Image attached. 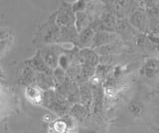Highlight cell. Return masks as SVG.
Instances as JSON below:
<instances>
[{"label":"cell","instance_id":"1","mask_svg":"<svg viewBox=\"0 0 159 133\" xmlns=\"http://www.w3.org/2000/svg\"><path fill=\"white\" fill-rule=\"evenodd\" d=\"M39 35L42 43L46 44V45L60 43L61 27L56 22V13L50 16L48 20L40 26Z\"/></svg>","mask_w":159,"mask_h":133},{"label":"cell","instance_id":"2","mask_svg":"<svg viewBox=\"0 0 159 133\" xmlns=\"http://www.w3.org/2000/svg\"><path fill=\"white\" fill-rule=\"evenodd\" d=\"M76 12L74 11L72 3L63 1L61 6L56 11V22L60 27L75 25Z\"/></svg>","mask_w":159,"mask_h":133},{"label":"cell","instance_id":"3","mask_svg":"<svg viewBox=\"0 0 159 133\" xmlns=\"http://www.w3.org/2000/svg\"><path fill=\"white\" fill-rule=\"evenodd\" d=\"M128 21L137 31L141 33H145L147 31V26H148L147 14H146V10L144 8L134 9L129 14Z\"/></svg>","mask_w":159,"mask_h":133},{"label":"cell","instance_id":"4","mask_svg":"<svg viewBox=\"0 0 159 133\" xmlns=\"http://www.w3.org/2000/svg\"><path fill=\"white\" fill-rule=\"evenodd\" d=\"M41 55L44 59V61L46 62L47 65L54 69L58 67V60L60 54L62 53L61 48H60L59 44H51V45H47L45 48L39 50Z\"/></svg>","mask_w":159,"mask_h":133},{"label":"cell","instance_id":"5","mask_svg":"<svg viewBox=\"0 0 159 133\" xmlns=\"http://www.w3.org/2000/svg\"><path fill=\"white\" fill-rule=\"evenodd\" d=\"M78 60L81 65H89L97 67L101 62L99 54L97 52L96 49L92 47L80 48L78 52Z\"/></svg>","mask_w":159,"mask_h":133},{"label":"cell","instance_id":"6","mask_svg":"<svg viewBox=\"0 0 159 133\" xmlns=\"http://www.w3.org/2000/svg\"><path fill=\"white\" fill-rule=\"evenodd\" d=\"M134 0H111V10L117 18H126L133 9Z\"/></svg>","mask_w":159,"mask_h":133},{"label":"cell","instance_id":"7","mask_svg":"<svg viewBox=\"0 0 159 133\" xmlns=\"http://www.w3.org/2000/svg\"><path fill=\"white\" fill-rule=\"evenodd\" d=\"M119 37L116 32H108V31H96L93 41L92 48L97 49L107 44H111L118 40Z\"/></svg>","mask_w":159,"mask_h":133},{"label":"cell","instance_id":"8","mask_svg":"<svg viewBox=\"0 0 159 133\" xmlns=\"http://www.w3.org/2000/svg\"><path fill=\"white\" fill-rule=\"evenodd\" d=\"M25 65L32 68L35 72H43V73H50V75H53V69L50 68L46 64V62L44 61V59L39 50L31 59H29V60L25 62Z\"/></svg>","mask_w":159,"mask_h":133},{"label":"cell","instance_id":"9","mask_svg":"<svg viewBox=\"0 0 159 133\" xmlns=\"http://www.w3.org/2000/svg\"><path fill=\"white\" fill-rule=\"evenodd\" d=\"M44 91L38 86L36 83H32L26 86L25 90V97L26 100L34 105H42Z\"/></svg>","mask_w":159,"mask_h":133},{"label":"cell","instance_id":"10","mask_svg":"<svg viewBox=\"0 0 159 133\" xmlns=\"http://www.w3.org/2000/svg\"><path fill=\"white\" fill-rule=\"evenodd\" d=\"M35 83L42 88L43 91H48L56 87V82L53 78V75H50L43 72H36Z\"/></svg>","mask_w":159,"mask_h":133},{"label":"cell","instance_id":"11","mask_svg":"<svg viewBox=\"0 0 159 133\" xmlns=\"http://www.w3.org/2000/svg\"><path fill=\"white\" fill-rule=\"evenodd\" d=\"M139 73L142 76L146 77L148 78H152L158 76L159 73V62L156 59H147L144 63V65L141 67Z\"/></svg>","mask_w":159,"mask_h":133},{"label":"cell","instance_id":"12","mask_svg":"<svg viewBox=\"0 0 159 133\" xmlns=\"http://www.w3.org/2000/svg\"><path fill=\"white\" fill-rule=\"evenodd\" d=\"M79 31L75 25H69L61 27V35H60V43L70 42L74 44H78L79 40Z\"/></svg>","mask_w":159,"mask_h":133},{"label":"cell","instance_id":"13","mask_svg":"<svg viewBox=\"0 0 159 133\" xmlns=\"http://www.w3.org/2000/svg\"><path fill=\"white\" fill-rule=\"evenodd\" d=\"M94 34H96V30H94L92 25L86 28L84 30L81 31L79 33V40H78L77 46L79 48L92 47Z\"/></svg>","mask_w":159,"mask_h":133},{"label":"cell","instance_id":"14","mask_svg":"<svg viewBox=\"0 0 159 133\" xmlns=\"http://www.w3.org/2000/svg\"><path fill=\"white\" fill-rule=\"evenodd\" d=\"M80 95H81V101L84 105H86L89 109L93 106V88L88 82H83L80 85Z\"/></svg>","mask_w":159,"mask_h":133},{"label":"cell","instance_id":"15","mask_svg":"<svg viewBox=\"0 0 159 133\" xmlns=\"http://www.w3.org/2000/svg\"><path fill=\"white\" fill-rule=\"evenodd\" d=\"M89 111V108L86 105H84L82 102H76V103H73L71 105L69 114L71 115L74 119L83 121L84 118L88 116Z\"/></svg>","mask_w":159,"mask_h":133},{"label":"cell","instance_id":"16","mask_svg":"<svg viewBox=\"0 0 159 133\" xmlns=\"http://www.w3.org/2000/svg\"><path fill=\"white\" fill-rule=\"evenodd\" d=\"M136 29L125 18H117L116 33L122 37H130Z\"/></svg>","mask_w":159,"mask_h":133},{"label":"cell","instance_id":"17","mask_svg":"<svg viewBox=\"0 0 159 133\" xmlns=\"http://www.w3.org/2000/svg\"><path fill=\"white\" fill-rule=\"evenodd\" d=\"M92 19L89 16L87 11H81L76 13V21H75V26H76L77 30L81 32L84 30L86 28L92 25Z\"/></svg>","mask_w":159,"mask_h":133},{"label":"cell","instance_id":"18","mask_svg":"<svg viewBox=\"0 0 159 133\" xmlns=\"http://www.w3.org/2000/svg\"><path fill=\"white\" fill-rule=\"evenodd\" d=\"M35 78H36V72L32 68H30L29 66L26 65L21 73V76L19 78V83L25 86L32 85V83H35Z\"/></svg>","mask_w":159,"mask_h":133},{"label":"cell","instance_id":"19","mask_svg":"<svg viewBox=\"0 0 159 133\" xmlns=\"http://www.w3.org/2000/svg\"><path fill=\"white\" fill-rule=\"evenodd\" d=\"M96 73V67L89 65H81V72L78 78V83L88 82Z\"/></svg>","mask_w":159,"mask_h":133},{"label":"cell","instance_id":"20","mask_svg":"<svg viewBox=\"0 0 159 133\" xmlns=\"http://www.w3.org/2000/svg\"><path fill=\"white\" fill-rule=\"evenodd\" d=\"M127 110H128L129 115L137 118V117L142 116L144 112V105H143V103L139 100H133L128 103Z\"/></svg>","mask_w":159,"mask_h":133},{"label":"cell","instance_id":"21","mask_svg":"<svg viewBox=\"0 0 159 133\" xmlns=\"http://www.w3.org/2000/svg\"><path fill=\"white\" fill-rule=\"evenodd\" d=\"M144 47L151 51H159V35L154 33H148L145 36Z\"/></svg>","mask_w":159,"mask_h":133},{"label":"cell","instance_id":"22","mask_svg":"<svg viewBox=\"0 0 159 133\" xmlns=\"http://www.w3.org/2000/svg\"><path fill=\"white\" fill-rule=\"evenodd\" d=\"M111 71H112V67L111 65L99 63L96 67V73H94V75L99 77L102 80H103V78H106V77L111 73Z\"/></svg>","mask_w":159,"mask_h":133},{"label":"cell","instance_id":"23","mask_svg":"<svg viewBox=\"0 0 159 133\" xmlns=\"http://www.w3.org/2000/svg\"><path fill=\"white\" fill-rule=\"evenodd\" d=\"M53 78L56 82V86L61 85V83L67 78V72L63 70L62 68L57 67L53 70Z\"/></svg>","mask_w":159,"mask_h":133},{"label":"cell","instance_id":"24","mask_svg":"<svg viewBox=\"0 0 159 133\" xmlns=\"http://www.w3.org/2000/svg\"><path fill=\"white\" fill-rule=\"evenodd\" d=\"M88 1L87 0H76L74 3H72V6L75 12H81V11H86L87 6H88Z\"/></svg>","mask_w":159,"mask_h":133},{"label":"cell","instance_id":"25","mask_svg":"<svg viewBox=\"0 0 159 133\" xmlns=\"http://www.w3.org/2000/svg\"><path fill=\"white\" fill-rule=\"evenodd\" d=\"M141 4L143 5V8L145 9V10H148V9H151V8L158 6L159 0H143Z\"/></svg>","mask_w":159,"mask_h":133},{"label":"cell","instance_id":"26","mask_svg":"<svg viewBox=\"0 0 159 133\" xmlns=\"http://www.w3.org/2000/svg\"><path fill=\"white\" fill-rule=\"evenodd\" d=\"M9 42H10V40H9L8 38L3 39V40L0 41V54L7 50V49H8V44H9Z\"/></svg>","mask_w":159,"mask_h":133},{"label":"cell","instance_id":"27","mask_svg":"<svg viewBox=\"0 0 159 133\" xmlns=\"http://www.w3.org/2000/svg\"><path fill=\"white\" fill-rule=\"evenodd\" d=\"M9 31L5 30V29H0V41L3 40V39H6L9 37Z\"/></svg>","mask_w":159,"mask_h":133},{"label":"cell","instance_id":"28","mask_svg":"<svg viewBox=\"0 0 159 133\" xmlns=\"http://www.w3.org/2000/svg\"><path fill=\"white\" fill-rule=\"evenodd\" d=\"M102 1L104 4H107V5H108V4H111V0H102Z\"/></svg>","mask_w":159,"mask_h":133},{"label":"cell","instance_id":"29","mask_svg":"<svg viewBox=\"0 0 159 133\" xmlns=\"http://www.w3.org/2000/svg\"><path fill=\"white\" fill-rule=\"evenodd\" d=\"M0 78H5V75H4L3 71L1 70V68H0Z\"/></svg>","mask_w":159,"mask_h":133},{"label":"cell","instance_id":"30","mask_svg":"<svg viewBox=\"0 0 159 133\" xmlns=\"http://www.w3.org/2000/svg\"><path fill=\"white\" fill-rule=\"evenodd\" d=\"M134 1H135L136 3H139V4H141V3H142V1H143V0H134Z\"/></svg>","mask_w":159,"mask_h":133},{"label":"cell","instance_id":"31","mask_svg":"<svg viewBox=\"0 0 159 133\" xmlns=\"http://www.w3.org/2000/svg\"><path fill=\"white\" fill-rule=\"evenodd\" d=\"M157 34H158V35H159V28H158V32H157Z\"/></svg>","mask_w":159,"mask_h":133}]
</instances>
